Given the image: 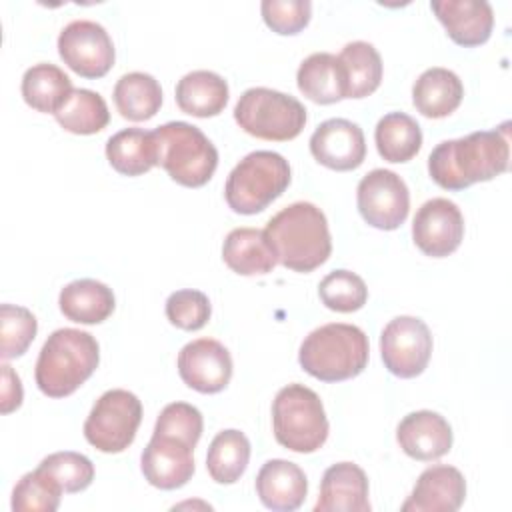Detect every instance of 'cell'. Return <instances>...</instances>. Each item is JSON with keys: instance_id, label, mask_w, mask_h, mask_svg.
Segmentation results:
<instances>
[{"instance_id": "obj_21", "label": "cell", "mask_w": 512, "mask_h": 512, "mask_svg": "<svg viewBox=\"0 0 512 512\" xmlns=\"http://www.w3.org/2000/svg\"><path fill=\"white\" fill-rule=\"evenodd\" d=\"M256 494L266 508L292 512L302 506L308 494V480L298 464L274 458L262 464L256 476Z\"/></svg>"}, {"instance_id": "obj_14", "label": "cell", "mask_w": 512, "mask_h": 512, "mask_svg": "<svg viewBox=\"0 0 512 512\" xmlns=\"http://www.w3.org/2000/svg\"><path fill=\"white\" fill-rule=\"evenodd\" d=\"M182 382L202 394L224 390L232 378V358L226 346L214 338H198L178 352Z\"/></svg>"}, {"instance_id": "obj_25", "label": "cell", "mask_w": 512, "mask_h": 512, "mask_svg": "<svg viewBox=\"0 0 512 512\" xmlns=\"http://www.w3.org/2000/svg\"><path fill=\"white\" fill-rule=\"evenodd\" d=\"M222 258L232 272L242 276H262L276 266L270 242L258 228L230 230L222 244Z\"/></svg>"}, {"instance_id": "obj_19", "label": "cell", "mask_w": 512, "mask_h": 512, "mask_svg": "<svg viewBox=\"0 0 512 512\" xmlns=\"http://www.w3.org/2000/svg\"><path fill=\"white\" fill-rule=\"evenodd\" d=\"M430 8L458 46H480L492 34L494 12L486 0H434Z\"/></svg>"}, {"instance_id": "obj_28", "label": "cell", "mask_w": 512, "mask_h": 512, "mask_svg": "<svg viewBox=\"0 0 512 512\" xmlns=\"http://www.w3.org/2000/svg\"><path fill=\"white\" fill-rule=\"evenodd\" d=\"M72 90L74 88L68 74L48 62L30 66L22 76V98L38 112L54 114Z\"/></svg>"}, {"instance_id": "obj_31", "label": "cell", "mask_w": 512, "mask_h": 512, "mask_svg": "<svg viewBox=\"0 0 512 512\" xmlns=\"http://www.w3.org/2000/svg\"><path fill=\"white\" fill-rule=\"evenodd\" d=\"M250 460V442L240 430H222L210 442L206 468L214 482L234 484L246 472Z\"/></svg>"}, {"instance_id": "obj_9", "label": "cell", "mask_w": 512, "mask_h": 512, "mask_svg": "<svg viewBox=\"0 0 512 512\" xmlns=\"http://www.w3.org/2000/svg\"><path fill=\"white\" fill-rule=\"evenodd\" d=\"M140 422L142 402L138 396L122 388H112L92 406L84 422V436L96 450L118 454L134 442Z\"/></svg>"}, {"instance_id": "obj_8", "label": "cell", "mask_w": 512, "mask_h": 512, "mask_svg": "<svg viewBox=\"0 0 512 512\" xmlns=\"http://www.w3.org/2000/svg\"><path fill=\"white\" fill-rule=\"evenodd\" d=\"M236 124L250 136L270 142L296 138L306 124V108L290 94L256 86L242 92L234 106Z\"/></svg>"}, {"instance_id": "obj_17", "label": "cell", "mask_w": 512, "mask_h": 512, "mask_svg": "<svg viewBox=\"0 0 512 512\" xmlns=\"http://www.w3.org/2000/svg\"><path fill=\"white\" fill-rule=\"evenodd\" d=\"M466 498V480L454 466L436 464L426 468L408 500L402 504V512H454Z\"/></svg>"}, {"instance_id": "obj_11", "label": "cell", "mask_w": 512, "mask_h": 512, "mask_svg": "<svg viewBox=\"0 0 512 512\" xmlns=\"http://www.w3.org/2000/svg\"><path fill=\"white\" fill-rule=\"evenodd\" d=\"M380 354L390 374L414 378L424 372L432 354V334L416 316L392 318L380 334Z\"/></svg>"}, {"instance_id": "obj_32", "label": "cell", "mask_w": 512, "mask_h": 512, "mask_svg": "<svg viewBox=\"0 0 512 512\" xmlns=\"http://www.w3.org/2000/svg\"><path fill=\"white\" fill-rule=\"evenodd\" d=\"M344 72L348 92L346 98L370 96L382 82V58L378 50L364 40L348 42L338 54Z\"/></svg>"}, {"instance_id": "obj_29", "label": "cell", "mask_w": 512, "mask_h": 512, "mask_svg": "<svg viewBox=\"0 0 512 512\" xmlns=\"http://www.w3.org/2000/svg\"><path fill=\"white\" fill-rule=\"evenodd\" d=\"M114 104L122 118L132 122L150 120L162 106V88L146 72H128L114 86Z\"/></svg>"}, {"instance_id": "obj_39", "label": "cell", "mask_w": 512, "mask_h": 512, "mask_svg": "<svg viewBox=\"0 0 512 512\" xmlns=\"http://www.w3.org/2000/svg\"><path fill=\"white\" fill-rule=\"evenodd\" d=\"M202 414L196 406L188 402H172L162 408V412L156 418L154 432L156 434H168L184 440L192 448L198 444L202 436Z\"/></svg>"}, {"instance_id": "obj_18", "label": "cell", "mask_w": 512, "mask_h": 512, "mask_svg": "<svg viewBox=\"0 0 512 512\" xmlns=\"http://www.w3.org/2000/svg\"><path fill=\"white\" fill-rule=\"evenodd\" d=\"M396 440L410 458L432 462L442 458L452 448V428L438 412L418 410L400 420Z\"/></svg>"}, {"instance_id": "obj_37", "label": "cell", "mask_w": 512, "mask_h": 512, "mask_svg": "<svg viewBox=\"0 0 512 512\" xmlns=\"http://www.w3.org/2000/svg\"><path fill=\"white\" fill-rule=\"evenodd\" d=\"M46 474H50L64 492L86 490L94 480V464L88 456L72 450L48 454L38 464Z\"/></svg>"}, {"instance_id": "obj_7", "label": "cell", "mask_w": 512, "mask_h": 512, "mask_svg": "<svg viewBox=\"0 0 512 512\" xmlns=\"http://www.w3.org/2000/svg\"><path fill=\"white\" fill-rule=\"evenodd\" d=\"M290 184L288 160L272 150L244 156L228 174L224 198L238 214H256L272 204Z\"/></svg>"}, {"instance_id": "obj_41", "label": "cell", "mask_w": 512, "mask_h": 512, "mask_svg": "<svg viewBox=\"0 0 512 512\" xmlns=\"http://www.w3.org/2000/svg\"><path fill=\"white\" fill-rule=\"evenodd\" d=\"M22 382L12 366L2 364V414L16 410L22 404Z\"/></svg>"}, {"instance_id": "obj_40", "label": "cell", "mask_w": 512, "mask_h": 512, "mask_svg": "<svg viewBox=\"0 0 512 512\" xmlns=\"http://www.w3.org/2000/svg\"><path fill=\"white\" fill-rule=\"evenodd\" d=\"M260 12L268 28L276 34L292 36L308 26L312 4L308 0H264Z\"/></svg>"}, {"instance_id": "obj_34", "label": "cell", "mask_w": 512, "mask_h": 512, "mask_svg": "<svg viewBox=\"0 0 512 512\" xmlns=\"http://www.w3.org/2000/svg\"><path fill=\"white\" fill-rule=\"evenodd\" d=\"M62 486L40 466L26 472L12 492L14 512H54L60 506Z\"/></svg>"}, {"instance_id": "obj_35", "label": "cell", "mask_w": 512, "mask_h": 512, "mask_svg": "<svg viewBox=\"0 0 512 512\" xmlns=\"http://www.w3.org/2000/svg\"><path fill=\"white\" fill-rule=\"evenodd\" d=\"M320 300L334 312H356L368 300V288L364 280L350 270H334L320 280Z\"/></svg>"}, {"instance_id": "obj_26", "label": "cell", "mask_w": 512, "mask_h": 512, "mask_svg": "<svg viewBox=\"0 0 512 512\" xmlns=\"http://www.w3.org/2000/svg\"><path fill=\"white\" fill-rule=\"evenodd\" d=\"M60 312L78 324H100L116 306L114 292L104 282L94 278H80L66 284L58 296Z\"/></svg>"}, {"instance_id": "obj_27", "label": "cell", "mask_w": 512, "mask_h": 512, "mask_svg": "<svg viewBox=\"0 0 512 512\" xmlns=\"http://www.w3.org/2000/svg\"><path fill=\"white\" fill-rule=\"evenodd\" d=\"M106 158L124 176H140L156 166L154 132L144 128H124L108 138Z\"/></svg>"}, {"instance_id": "obj_30", "label": "cell", "mask_w": 512, "mask_h": 512, "mask_svg": "<svg viewBox=\"0 0 512 512\" xmlns=\"http://www.w3.org/2000/svg\"><path fill=\"white\" fill-rule=\"evenodd\" d=\"M374 140L378 154L386 162H408L422 146V130L412 116L390 112L378 120Z\"/></svg>"}, {"instance_id": "obj_33", "label": "cell", "mask_w": 512, "mask_h": 512, "mask_svg": "<svg viewBox=\"0 0 512 512\" xmlns=\"http://www.w3.org/2000/svg\"><path fill=\"white\" fill-rule=\"evenodd\" d=\"M56 122L72 134H96L110 122L104 98L88 88H74L54 112Z\"/></svg>"}, {"instance_id": "obj_13", "label": "cell", "mask_w": 512, "mask_h": 512, "mask_svg": "<svg viewBox=\"0 0 512 512\" xmlns=\"http://www.w3.org/2000/svg\"><path fill=\"white\" fill-rule=\"evenodd\" d=\"M414 244L432 258L452 254L464 238V216L448 198L426 200L412 222Z\"/></svg>"}, {"instance_id": "obj_24", "label": "cell", "mask_w": 512, "mask_h": 512, "mask_svg": "<svg viewBox=\"0 0 512 512\" xmlns=\"http://www.w3.org/2000/svg\"><path fill=\"white\" fill-rule=\"evenodd\" d=\"M228 84L212 70H192L176 84V104L196 118L218 116L228 104Z\"/></svg>"}, {"instance_id": "obj_10", "label": "cell", "mask_w": 512, "mask_h": 512, "mask_svg": "<svg viewBox=\"0 0 512 512\" xmlns=\"http://www.w3.org/2000/svg\"><path fill=\"white\" fill-rule=\"evenodd\" d=\"M356 204L366 224L378 230H396L408 218L410 192L396 172L374 168L358 182Z\"/></svg>"}, {"instance_id": "obj_36", "label": "cell", "mask_w": 512, "mask_h": 512, "mask_svg": "<svg viewBox=\"0 0 512 512\" xmlns=\"http://www.w3.org/2000/svg\"><path fill=\"white\" fill-rule=\"evenodd\" d=\"M38 332L36 316L16 304L0 306V356L4 360L22 356Z\"/></svg>"}, {"instance_id": "obj_20", "label": "cell", "mask_w": 512, "mask_h": 512, "mask_svg": "<svg viewBox=\"0 0 512 512\" xmlns=\"http://www.w3.org/2000/svg\"><path fill=\"white\" fill-rule=\"evenodd\" d=\"M316 512H368V478L354 462L332 464L320 484Z\"/></svg>"}, {"instance_id": "obj_15", "label": "cell", "mask_w": 512, "mask_h": 512, "mask_svg": "<svg viewBox=\"0 0 512 512\" xmlns=\"http://www.w3.org/2000/svg\"><path fill=\"white\" fill-rule=\"evenodd\" d=\"M192 450L190 444L176 436L152 432L140 458V468L148 484L160 490H176L184 486L194 474Z\"/></svg>"}, {"instance_id": "obj_5", "label": "cell", "mask_w": 512, "mask_h": 512, "mask_svg": "<svg viewBox=\"0 0 512 512\" xmlns=\"http://www.w3.org/2000/svg\"><path fill=\"white\" fill-rule=\"evenodd\" d=\"M152 132L156 140V162L174 182L200 188L212 178L218 166V150L198 126L176 120Z\"/></svg>"}, {"instance_id": "obj_16", "label": "cell", "mask_w": 512, "mask_h": 512, "mask_svg": "<svg viewBox=\"0 0 512 512\" xmlns=\"http://www.w3.org/2000/svg\"><path fill=\"white\" fill-rule=\"evenodd\" d=\"M310 152L330 170H356L366 158L364 132L346 118L324 120L310 136Z\"/></svg>"}, {"instance_id": "obj_2", "label": "cell", "mask_w": 512, "mask_h": 512, "mask_svg": "<svg viewBox=\"0 0 512 512\" xmlns=\"http://www.w3.org/2000/svg\"><path fill=\"white\" fill-rule=\"evenodd\" d=\"M276 262L294 272H312L332 252L324 212L312 202H294L274 214L264 230Z\"/></svg>"}, {"instance_id": "obj_38", "label": "cell", "mask_w": 512, "mask_h": 512, "mask_svg": "<svg viewBox=\"0 0 512 512\" xmlns=\"http://www.w3.org/2000/svg\"><path fill=\"white\" fill-rule=\"evenodd\" d=\"M212 306L204 292L184 288L176 290L166 300V318L180 330H200L210 320Z\"/></svg>"}, {"instance_id": "obj_22", "label": "cell", "mask_w": 512, "mask_h": 512, "mask_svg": "<svg viewBox=\"0 0 512 512\" xmlns=\"http://www.w3.org/2000/svg\"><path fill=\"white\" fill-rule=\"evenodd\" d=\"M300 92L316 104H334L346 98V72L338 56L314 52L302 60L296 72Z\"/></svg>"}, {"instance_id": "obj_4", "label": "cell", "mask_w": 512, "mask_h": 512, "mask_svg": "<svg viewBox=\"0 0 512 512\" xmlns=\"http://www.w3.org/2000/svg\"><path fill=\"white\" fill-rule=\"evenodd\" d=\"M368 354V336L362 328L330 322L304 338L298 362L304 372L322 382H342L358 376L366 368Z\"/></svg>"}, {"instance_id": "obj_1", "label": "cell", "mask_w": 512, "mask_h": 512, "mask_svg": "<svg viewBox=\"0 0 512 512\" xmlns=\"http://www.w3.org/2000/svg\"><path fill=\"white\" fill-rule=\"evenodd\" d=\"M510 160L508 122L440 142L428 156V174L444 190H464L506 172Z\"/></svg>"}, {"instance_id": "obj_23", "label": "cell", "mask_w": 512, "mask_h": 512, "mask_svg": "<svg viewBox=\"0 0 512 512\" xmlns=\"http://www.w3.org/2000/svg\"><path fill=\"white\" fill-rule=\"evenodd\" d=\"M464 96L462 80L456 72L434 66L424 70L412 86V102L426 118H444L452 114Z\"/></svg>"}, {"instance_id": "obj_6", "label": "cell", "mask_w": 512, "mask_h": 512, "mask_svg": "<svg viewBox=\"0 0 512 512\" xmlns=\"http://www.w3.org/2000/svg\"><path fill=\"white\" fill-rule=\"evenodd\" d=\"M274 438L280 446L310 454L328 438V418L320 396L304 384H288L272 402Z\"/></svg>"}, {"instance_id": "obj_12", "label": "cell", "mask_w": 512, "mask_h": 512, "mask_svg": "<svg viewBox=\"0 0 512 512\" xmlns=\"http://www.w3.org/2000/svg\"><path fill=\"white\" fill-rule=\"evenodd\" d=\"M58 54L70 70L84 78H102L116 58L110 34L92 20L66 24L58 36Z\"/></svg>"}, {"instance_id": "obj_3", "label": "cell", "mask_w": 512, "mask_h": 512, "mask_svg": "<svg viewBox=\"0 0 512 512\" xmlns=\"http://www.w3.org/2000/svg\"><path fill=\"white\" fill-rule=\"evenodd\" d=\"M100 346L96 338L84 330H54L36 360L34 378L42 394L64 398L76 392L98 368Z\"/></svg>"}]
</instances>
